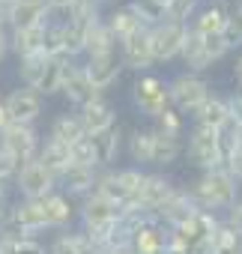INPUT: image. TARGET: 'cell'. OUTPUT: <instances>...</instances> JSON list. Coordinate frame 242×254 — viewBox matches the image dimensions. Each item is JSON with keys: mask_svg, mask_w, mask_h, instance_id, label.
Instances as JSON below:
<instances>
[{"mask_svg": "<svg viewBox=\"0 0 242 254\" xmlns=\"http://www.w3.org/2000/svg\"><path fill=\"white\" fill-rule=\"evenodd\" d=\"M191 200L197 203V209L203 212H224L230 203H236L242 194H239V183L224 171V168H215V171H203L200 180L188 189Z\"/></svg>", "mask_w": 242, "mask_h": 254, "instance_id": "6da1fadb", "label": "cell"}, {"mask_svg": "<svg viewBox=\"0 0 242 254\" xmlns=\"http://www.w3.org/2000/svg\"><path fill=\"white\" fill-rule=\"evenodd\" d=\"M212 96V87L203 75H194V72H180L168 81V99H171V108L180 111L182 117L185 114H197V108Z\"/></svg>", "mask_w": 242, "mask_h": 254, "instance_id": "7a4b0ae2", "label": "cell"}, {"mask_svg": "<svg viewBox=\"0 0 242 254\" xmlns=\"http://www.w3.org/2000/svg\"><path fill=\"white\" fill-rule=\"evenodd\" d=\"M182 153L185 159L203 171H215L221 168L224 156H221V141H218V132L212 129H203V126H191V132H188V141L182 144Z\"/></svg>", "mask_w": 242, "mask_h": 254, "instance_id": "3957f363", "label": "cell"}, {"mask_svg": "<svg viewBox=\"0 0 242 254\" xmlns=\"http://www.w3.org/2000/svg\"><path fill=\"white\" fill-rule=\"evenodd\" d=\"M120 215H123V209H120L117 203H111L108 197H102V194H87L84 197V203L78 206V218H81V230L87 233V236H93V239H99L105 230H111L117 221H120Z\"/></svg>", "mask_w": 242, "mask_h": 254, "instance_id": "277c9868", "label": "cell"}, {"mask_svg": "<svg viewBox=\"0 0 242 254\" xmlns=\"http://www.w3.org/2000/svg\"><path fill=\"white\" fill-rule=\"evenodd\" d=\"M129 96H132V105H135L144 117H150V120H156L165 108H171L168 81H162L159 75H150V72H144V75H138V78L132 81Z\"/></svg>", "mask_w": 242, "mask_h": 254, "instance_id": "5b68a950", "label": "cell"}, {"mask_svg": "<svg viewBox=\"0 0 242 254\" xmlns=\"http://www.w3.org/2000/svg\"><path fill=\"white\" fill-rule=\"evenodd\" d=\"M168 242H171V230L153 212L138 218L129 227V251L132 254H168Z\"/></svg>", "mask_w": 242, "mask_h": 254, "instance_id": "8992f818", "label": "cell"}, {"mask_svg": "<svg viewBox=\"0 0 242 254\" xmlns=\"http://www.w3.org/2000/svg\"><path fill=\"white\" fill-rule=\"evenodd\" d=\"M185 33L188 27L185 24H174V21H162L156 27H150V51H153V60L156 63H171L180 57L182 51V42H185Z\"/></svg>", "mask_w": 242, "mask_h": 254, "instance_id": "52a82bcc", "label": "cell"}, {"mask_svg": "<svg viewBox=\"0 0 242 254\" xmlns=\"http://www.w3.org/2000/svg\"><path fill=\"white\" fill-rule=\"evenodd\" d=\"M15 189H18V194L27 197V200H42V197H48L51 191H57V177H54L51 171H45V168L33 159V162H24V165L18 168V174H15Z\"/></svg>", "mask_w": 242, "mask_h": 254, "instance_id": "ba28073f", "label": "cell"}, {"mask_svg": "<svg viewBox=\"0 0 242 254\" xmlns=\"http://www.w3.org/2000/svg\"><path fill=\"white\" fill-rule=\"evenodd\" d=\"M39 132H36V126H21V123H9L3 132H0V147H3L6 153H12L18 159V165L24 162H33L36 153H39Z\"/></svg>", "mask_w": 242, "mask_h": 254, "instance_id": "9c48e42d", "label": "cell"}, {"mask_svg": "<svg viewBox=\"0 0 242 254\" xmlns=\"http://www.w3.org/2000/svg\"><path fill=\"white\" fill-rule=\"evenodd\" d=\"M3 108L9 114V123H21V126H33L42 117V96L30 87H15L3 96Z\"/></svg>", "mask_w": 242, "mask_h": 254, "instance_id": "30bf717a", "label": "cell"}, {"mask_svg": "<svg viewBox=\"0 0 242 254\" xmlns=\"http://www.w3.org/2000/svg\"><path fill=\"white\" fill-rule=\"evenodd\" d=\"M51 21V9L45 0H12L6 12V30H30L45 27Z\"/></svg>", "mask_w": 242, "mask_h": 254, "instance_id": "8fae6325", "label": "cell"}, {"mask_svg": "<svg viewBox=\"0 0 242 254\" xmlns=\"http://www.w3.org/2000/svg\"><path fill=\"white\" fill-rule=\"evenodd\" d=\"M117 48H120L117 57H120V63H123V69H132V72L144 75V72H150L156 66L153 51H150V30H138L126 42H120Z\"/></svg>", "mask_w": 242, "mask_h": 254, "instance_id": "7c38bea8", "label": "cell"}, {"mask_svg": "<svg viewBox=\"0 0 242 254\" xmlns=\"http://www.w3.org/2000/svg\"><path fill=\"white\" fill-rule=\"evenodd\" d=\"M78 120H81V129L87 138H96L108 129H114L117 126V108L102 96V99H93L90 105L78 108Z\"/></svg>", "mask_w": 242, "mask_h": 254, "instance_id": "4fadbf2b", "label": "cell"}, {"mask_svg": "<svg viewBox=\"0 0 242 254\" xmlns=\"http://www.w3.org/2000/svg\"><path fill=\"white\" fill-rule=\"evenodd\" d=\"M81 69H84L87 81H90L99 93L111 90V87L120 81V75H123V63H120L117 51H114V54H102V57H87V63H84Z\"/></svg>", "mask_w": 242, "mask_h": 254, "instance_id": "5bb4252c", "label": "cell"}, {"mask_svg": "<svg viewBox=\"0 0 242 254\" xmlns=\"http://www.w3.org/2000/svg\"><path fill=\"white\" fill-rule=\"evenodd\" d=\"M200 209H197V203L191 200V194H188V189H177L153 215L165 224V227H180V224H185V221H191L194 215H197Z\"/></svg>", "mask_w": 242, "mask_h": 254, "instance_id": "9a60e30c", "label": "cell"}, {"mask_svg": "<svg viewBox=\"0 0 242 254\" xmlns=\"http://www.w3.org/2000/svg\"><path fill=\"white\" fill-rule=\"evenodd\" d=\"M227 12L230 9L221 3V0L218 3H200L197 12L188 21V30L197 33V36H221L224 27H227Z\"/></svg>", "mask_w": 242, "mask_h": 254, "instance_id": "2e32d148", "label": "cell"}, {"mask_svg": "<svg viewBox=\"0 0 242 254\" xmlns=\"http://www.w3.org/2000/svg\"><path fill=\"white\" fill-rule=\"evenodd\" d=\"M180 186L165 174V171H156V174H147V183H144V189H141V197H138V206L144 209V212H156L174 191H177Z\"/></svg>", "mask_w": 242, "mask_h": 254, "instance_id": "e0dca14e", "label": "cell"}, {"mask_svg": "<svg viewBox=\"0 0 242 254\" xmlns=\"http://www.w3.org/2000/svg\"><path fill=\"white\" fill-rule=\"evenodd\" d=\"M60 93L72 102V105H78V108H84V105H90L93 99H102V93L87 81V75H84V69L81 66H69L66 69V75H63V84H60Z\"/></svg>", "mask_w": 242, "mask_h": 254, "instance_id": "ac0fdd59", "label": "cell"}, {"mask_svg": "<svg viewBox=\"0 0 242 254\" xmlns=\"http://www.w3.org/2000/svg\"><path fill=\"white\" fill-rule=\"evenodd\" d=\"M96 174H99V171H93V168L69 165V168L57 177V191H63L69 200H72V197H87V194H93Z\"/></svg>", "mask_w": 242, "mask_h": 254, "instance_id": "d6986e66", "label": "cell"}, {"mask_svg": "<svg viewBox=\"0 0 242 254\" xmlns=\"http://www.w3.org/2000/svg\"><path fill=\"white\" fill-rule=\"evenodd\" d=\"M90 141H93V153H96V171H108V168L117 165L120 150H123V141L126 138H123L120 123H117L114 129H108V132H102V135H96Z\"/></svg>", "mask_w": 242, "mask_h": 254, "instance_id": "ffe728a7", "label": "cell"}, {"mask_svg": "<svg viewBox=\"0 0 242 254\" xmlns=\"http://www.w3.org/2000/svg\"><path fill=\"white\" fill-rule=\"evenodd\" d=\"M102 21H105L108 33L114 36V42H117V45H120V42H126L129 36H135L138 30H147L129 3H123V6H114V9L108 12V18H102Z\"/></svg>", "mask_w": 242, "mask_h": 254, "instance_id": "44dd1931", "label": "cell"}, {"mask_svg": "<svg viewBox=\"0 0 242 254\" xmlns=\"http://www.w3.org/2000/svg\"><path fill=\"white\" fill-rule=\"evenodd\" d=\"M150 129H153V126H150ZM180 156H182V138H171V135H162V132H156V129H153L150 165H153V168H159V171H165V168H171Z\"/></svg>", "mask_w": 242, "mask_h": 254, "instance_id": "7402d4cb", "label": "cell"}, {"mask_svg": "<svg viewBox=\"0 0 242 254\" xmlns=\"http://www.w3.org/2000/svg\"><path fill=\"white\" fill-rule=\"evenodd\" d=\"M60 27V54L66 60H75L84 54V42H87V27L90 24H81V21H72V18H63L57 21Z\"/></svg>", "mask_w": 242, "mask_h": 254, "instance_id": "603a6c76", "label": "cell"}, {"mask_svg": "<svg viewBox=\"0 0 242 254\" xmlns=\"http://www.w3.org/2000/svg\"><path fill=\"white\" fill-rule=\"evenodd\" d=\"M227 123H230L227 102H224V96H215V93H212V96L197 108V114H194V126H203V129H212V132H221Z\"/></svg>", "mask_w": 242, "mask_h": 254, "instance_id": "cb8c5ba5", "label": "cell"}, {"mask_svg": "<svg viewBox=\"0 0 242 254\" xmlns=\"http://www.w3.org/2000/svg\"><path fill=\"white\" fill-rule=\"evenodd\" d=\"M45 200V215H48V227L51 230H66L75 221V203L63 194V191H51Z\"/></svg>", "mask_w": 242, "mask_h": 254, "instance_id": "d4e9b609", "label": "cell"}, {"mask_svg": "<svg viewBox=\"0 0 242 254\" xmlns=\"http://www.w3.org/2000/svg\"><path fill=\"white\" fill-rule=\"evenodd\" d=\"M36 162H39L45 171H51L54 177H60V174L72 165V159H69V147L60 144V141H54V138H45V141L39 144Z\"/></svg>", "mask_w": 242, "mask_h": 254, "instance_id": "484cf974", "label": "cell"}, {"mask_svg": "<svg viewBox=\"0 0 242 254\" xmlns=\"http://www.w3.org/2000/svg\"><path fill=\"white\" fill-rule=\"evenodd\" d=\"M48 27V24H45ZM45 27H30V30H9V54L30 57V54H42V42H45Z\"/></svg>", "mask_w": 242, "mask_h": 254, "instance_id": "4316f807", "label": "cell"}, {"mask_svg": "<svg viewBox=\"0 0 242 254\" xmlns=\"http://www.w3.org/2000/svg\"><path fill=\"white\" fill-rule=\"evenodd\" d=\"M69 66H72V60H66L63 54L48 57V60H45V69H42V78H39V84H36V93H39L42 99L60 93V84H63V75H66Z\"/></svg>", "mask_w": 242, "mask_h": 254, "instance_id": "83f0119b", "label": "cell"}, {"mask_svg": "<svg viewBox=\"0 0 242 254\" xmlns=\"http://www.w3.org/2000/svg\"><path fill=\"white\" fill-rule=\"evenodd\" d=\"M117 51V42L114 36L108 33L105 21H93L87 27V42H84V57H102V54H114Z\"/></svg>", "mask_w": 242, "mask_h": 254, "instance_id": "f1b7e54d", "label": "cell"}, {"mask_svg": "<svg viewBox=\"0 0 242 254\" xmlns=\"http://www.w3.org/2000/svg\"><path fill=\"white\" fill-rule=\"evenodd\" d=\"M48 138H54V141H60V144H66V147H72L75 141H81V138H84V129H81L78 114H60V117H54Z\"/></svg>", "mask_w": 242, "mask_h": 254, "instance_id": "f546056e", "label": "cell"}, {"mask_svg": "<svg viewBox=\"0 0 242 254\" xmlns=\"http://www.w3.org/2000/svg\"><path fill=\"white\" fill-rule=\"evenodd\" d=\"M129 141V159L135 162V168L150 165V150H153V129H132Z\"/></svg>", "mask_w": 242, "mask_h": 254, "instance_id": "4dcf8cb0", "label": "cell"}, {"mask_svg": "<svg viewBox=\"0 0 242 254\" xmlns=\"http://www.w3.org/2000/svg\"><path fill=\"white\" fill-rule=\"evenodd\" d=\"M153 129L162 132V135H171V138H185V117L174 108H165L156 120H153Z\"/></svg>", "mask_w": 242, "mask_h": 254, "instance_id": "1f68e13d", "label": "cell"}, {"mask_svg": "<svg viewBox=\"0 0 242 254\" xmlns=\"http://www.w3.org/2000/svg\"><path fill=\"white\" fill-rule=\"evenodd\" d=\"M45 54H30V57H21L18 60V78H21V87H30L36 90L39 78H42V69H45Z\"/></svg>", "mask_w": 242, "mask_h": 254, "instance_id": "d6a6232c", "label": "cell"}, {"mask_svg": "<svg viewBox=\"0 0 242 254\" xmlns=\"http://www.w3.org/2000/svg\"><path fill=\"white\" fill-rule=\"evenodd\" d=\"M212 254H242V236H236L230 227L218 224L212 236Z\"/></svg>", "mask_w": 242, "mask_h": 254, "instance_id": "836d02e7", "label": "cell"}, {"mask_svg": "<svg viewBox=\"0 0 242 254\" xmlns=\"http://www.w3.org/2000/svg\"><path fill=\"white\" fill-rule=\"evenodd\" d=\"M3 254H45V245L30 236H6L3 233Z\"/></svg>", "mask_w": 242, "mask_h": 254, "instance_id": "e575fe53", "label": "cell"}, {"mask_svg": "<svg viewBox=\"0 0 242 254\" xmlns=\"http://www.w3.org/2000/svg\"><path fill=\"white\" fill-rule=\"evenodd\" d=\"M197 0H171L168 3V9H165V18L168 21H174V24H185L188 27V21H191V15L197 12Z\"/></svg>", "mask_w": 242, "mask_h": 254, "instance_id": "d590c367", "label": "cell"}, {"mask_svg": "<svg viewBox=\"0 0 242 254\" xmlns=\"http://www.w3.org/2000/svg\"><path fill=\"white\" fill-rule=\"evenodd\" d=\"M69 159H72V165H78V168H93L96 171V153H93V141L84 135L81 141H75L72 147H69Z\"/></svg>", "mask_w": 242, "mask_h": 254, "instance_id": "8d00e7d4", "label": "cell"}, {"mask_svg": "<svg viewBox=\"0 0 242 254\" xmlns=\"http://www.w3.org/2000/svg\"><path fill=\"white\" fill-rule=\"evenodd\" d=\"M221 36L227 39L230 51L242 45V0L236 3V9H230V12H227V27H224V33H221Z\"/></svg>", "mask_w": 242, "mask_h": 254, "instance_id": "74e56055", "label": "cell"}, {"mask_svg": "<svg viewBox=\"0 0 242 254\" xmlns=\"http://www.w3.org/2000/svg\"><path fill=\"white\" fill-rule=\"evenodd\" d=\"M45 254H78V233H57L48 242Z\"/></svg>", "mask_w": 242, "mask_h": 254, "instance_id": "f35d334b", "label": "cell"}, {"mask_svg": "<svg viewBox=\"0 0 242 254\" xmlns=\"http://www.w3.org/2000/svg\"><path fill=\"white\" fill-rule=\"evenodd\" d=\"M221 168H224L236 183H242V141H239L227 156H224V165H221Z\"/></svg>", "mask_w": 242, "mask_h": 254, "instance_id": "ab89813d", "label": "cell"}, {"mask_svg": "<svg viewBox=\"0 0 242 254\" xmlns=\"http://www.w3.org/2000/svg\"><path fill=\"white\" fill-rule=\"evenodd\" d=\"M221 224H224V227H230L236 236H242V197L224 209V215H221Z\"/></svg>", "mask_w": 242, "mask_h": 254, "instance_id": "60d3db41", "label": "cell"}, {"mask_svg": "<svg viewBox=\"0 0 242 254\" xmlns=\"http://www.w3.org/2000/svg\"><path fill=\"white\" fill-rule=\"evenodd\" d=\"M9 57V30L0 24V63Z\"/></svg>", "mask_w": 242, "mask_h": 254, "instance_id": "b9f144b4", "label": "cell"}, {"mask_svg": "<svg viewBox=\"0 0 242 254\" xmlns=\"http://www.w3.org/2000/svg\"><path fill=\"white\" fill-rule=\"evenodd\" d=\"M45 3H48V9H51V12H69L75 0H45Z\"/></svg>", "mask_w": 242, "mask_h": 254, "instance_id": "7bdbcfd3", "label": "cell"}, {"mask_svg": "<svg viewBox=\"0 0 242 254\" xmlns=\"http://www.w3.org/2000/svg\"><path fill=\"white\" fill-rule=\"evenodd\" d=\"M9 206H12V203H9V194H6V191H0V224L6 221V215H9Z\"/></svg>", "mask_w": 242, "mask_h": 254, "instance_id": "ee69618b", "label": "cell"}, {"mask_svg": "<svg viewBox=\"0 0 242 254\" xmlns=\"http://www.w3.org/2000/svg\"><path fill=\"white\" fill-rule=\"evenodd\" d=\"M9 126V114H6V108H3V99H0V132H3Z\"/></svg>", "mask_w": 242, "mask_h": 254, "instance_id": "f6af8a7d", "label": "cell"}, {"mask_svg": "<svg viewBox=\"0 0 242 254\" xmlns=\"http://www.w3.org/2000/svg\"><path fill=\"white\" fill-rule=\"evenodd\" d=\"M233 75H236V78H239V81H242V54H239V57H236V66H233Z\"/></svg>", "mask_w": 242, "mask_h": 254, "instance_id": "bcb514c9", "label": "cell"}, {"mask_svg": "<svg viewBox=\"0 0 242 254\" xmlns=\"http://www.w3.org/2000/svg\"><path fill=\"white\" fill-rule=\"evenodd\" d=\"M153 3H159L162 9H168V3H171V0H153Z\"/></svg>", "mask_w": 242, "mask_h": 254, "instance_id": "7dc6e473", "label": "cell"}, {"mask_svg": "<svg viewBox=\"0 0 242 254\" xmlns=\"http://www.w3.org/2000/svg\"><path fill=\"white\" fill-rule=\"evenodd\" d=\"M197 3H218V0H197Z\"/></svg>", "mask_w": 242, "mask_h": 254, "instance_id": "c3c4849f", "label": "cell"}, {"mask_svg": "<svg viewBox=\"0 0 242 254\" xmlns=\"http://www.w3.org/2000/svg\"><path fill=\"white\" fill-rule=\"evenodd\" d=\"M0 99H3V96H0Z\"/></svg>", "mask_w": 242, "mask_h": 254, "instance_id": "681fc988", "label": "cell"}, {"mask_svg": "<svg viewBox=\"0 0 242 254\" xmlns=\"http://www.w3.org/2000/svg\"><path fill=\"white\" fill-rule=\"evenodd\" d=\"M239 96H242V93H239Z\"/></svg>", "mask_w": 242, "mask_h": 254, "instance_id": "f907efd6", "label": "cell"}]
</instances>
